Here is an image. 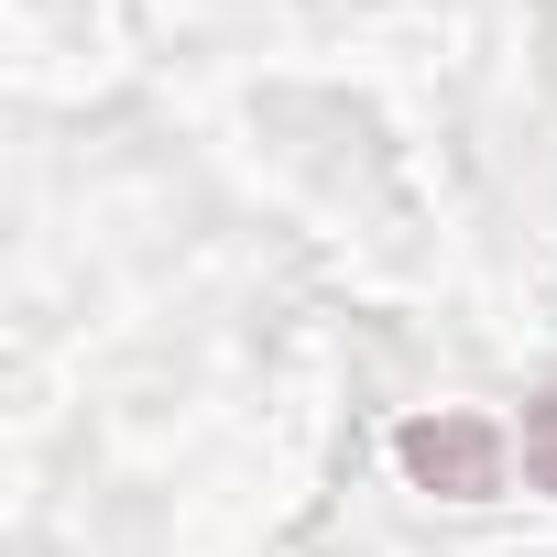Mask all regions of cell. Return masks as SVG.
<instances>
[{
  "label": "cell",
  "mask_w": 557,
  "mask_h": 557,
  "mask_svg": "<svg viewBox=\"0 0 557 557\" xmlns=\"http://www.w3.org/2000/svg\"><path fill=\"white\" fill-rule=\"evenodd\" d=\"M513 448H524V481H535V492H557V394H535V405H524V437H513Z\"/></svg>",
  "instance_id": "2"
},
{
  "label": "cell",
  "mask_w": 557,
  "mask_h": 557,
  "mask_svg": "<svg viewBox=\"0 0 557 557\" xmlns=\"http://www.w3.org/2000/svg\"><path fill=\"white\" fill-rule=\"evenodd\" d=\"M394 459H405V481H416V492H437V503H492V492H503L513 437H503L492 416H416V426L394 437Z\"/></svg>",
  "instance_id": "1"
}]
</instances>
